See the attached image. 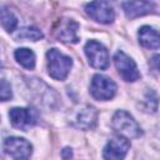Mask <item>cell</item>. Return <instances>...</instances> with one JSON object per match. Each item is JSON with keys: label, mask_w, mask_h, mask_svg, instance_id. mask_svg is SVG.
<instances>
[{"label": "cell", "mask_w": 160, "mask_h": 160, "mask_svg": "<svg viewBox=\"0 0 160 160\" xmlns=\"http://www.w3.org/2000/svg\"><path fill=\"white\" fill-rule=\"evenodd\" d=\"M139 42L145 49H159L160 48V32L150 26H142L139 29Z\"/></svg>", "instance_id": "cell-13"}, {"label": "cell", "mask_w": 160, "mask_h": 160, "mask_svg": "<svg viewBox=\"0 0 160 160\" xmlns=\"http://www.w3.org/2000/svg\"><path fill=\"white\" fill-rule=\"evenodd\" d=\"M61 156H62L64 159H69V158H71V156H72L71 149H69V148H65V149L62 150V154H61Z\"/></svg>", "instance_id": "cell-20"}, {"label": "cell", "mask_w": 160, "mask_h": 160, "mask_svg": "<svg viewBox=\"0 0 160 160\" xmlns=\"http://www.w3.org/2000/svg\"><path fill=\"white\" fill-rule=\"evenodd\" d=\"M112 128L126 138H139L142 131L134 118L124 110H119L112 116Z\"/></svg>", "instance_id": "cell-2"}, {"label": "cell", "mask_w": 160, "mask_h": 160, "mask_svg": "<svg viewBox=\"0 0 160 160\" xmlns=\"http://www.w3.org/2000/svg\"><path fill=\"white\" fill-rule=\"evenodd\" d=\"M116 92V84L104 75H95L90 84V94L96 100H110Z\"/></svg>", "instance_id": "cell-4"}, {"label": "cell", "mask_w": 160, "mask_h": 160, "mask_svg": "<svg viewBox=\"0 0 160 160\" xmlns=\"http://www.w3.org/2000/svg\"><path fill=\"white\" fill-rule=\"evenodd\" d=\"M85 12L100 24H110L114 21L115 14L112 8L105 0H92L85 5Z\"/></svg>", "instance_id": "cell-5"}, {"label": "cell", "mask_w": 160, "mask_h": 160, "mask_svg": "<svg viewBox=\"0 0 160 160\" xmlns=\"http://www.w3.org/2000/svg\"><path fill=\"white\" fill-rule=\"evenodd\" d=\"M124 12L129 19H135L155 10V4L149 0H130L122 5Z\"/></svg>", "instance_id": "cell-11"}, {"label": "cell", "mask_w": 160, "mask_h": 160, "mask_svg": "<svg viewBox=\"0 0 160 160\" xmlns=\"http://www.w3.org/2000/svg\"><path fill=\"white\" fill-rule=\"evenodd\" d=\"M149 65H150V68H151L152 70L160 72V55L152 56V58L150 59V61H149Z\"/></svg>", "instance_id": "cell-19"}, {"label": "cell", "mask_w": 160, "mask_h": 160, "mask_svg": "<svg viewBox=\"0 0 160 160\" xmlns=\"http://www.w3.org/2000/svg\"><path fill=\"white\" fill-rule=\"evenodd\" d=\"M1 25L8 32H12L18 26V19L6 6L1 9Z\"/></svg>", "instance_id": "cell-15"}, {"label": "cell", "mask_w": 160, "mask_h": 160, "mask_svg": "<svg viewBox=\"0 0 160 160\" xmlns=\"http://www.w3.org/2000/svg\"><path fill=\"white\" fill-rule=\"evenodd\" d=\"M129 149H130V141L128 140V138L120 134L115 135L108 141L106 146L104 148V158L114 159V160L122 159Z\"/></svg>", "instance_id": "cell-9"}, {"label": "cell", "mask_w": 160, "mask_h": 160, "mask_svg": "<svg viewBox=\"0 0 160 160\" xmlns=\"http://www.w3.org/2000/svg\"><path fill=\"white\" fill-rule=\"evenodd\" d=\"M151 102L155 104V105H158L159 101H158L156 94L150 89V90H148V92H146V95H145L144 104H142V108H144L145 111H148V112H154V111L156 110V108H155L154 105H151Z\"/></svg>", "instance_id": "cell-17"}, {"label": "cell", "mask_w": 160, "mask_h": 160, "mask_svg": "<svg viewBox=\"0 0 160 160\" xmlns=\"http://www.w3.org/2000/svg\"><path fill=\"white\" fill-rule=\"evenodd\" d=\"M16 39H20V40H31V41H38L40 39L44 38L42 32L38 29V28H34V26H28V28H22L19 30V32L15 35Z\"/></svg>", "instance_id": "cell-16"}, {"label": "cell", "mask_w": 160, "mask_h": 160, "mask_svg": "<svg viewBox=\"0 0 160 160\" xmlns=\"http://www.w3.org/2000/svg\"><path fill=\"white\" fill-rule=\"evenodd\" d=\"M96 121H98V111L91 106H82L75 116L76 126L84 130L92 129L96 125Z\"/></svg>", "instance_id": "cell-12"}, {"label": "cell", "mask_w": 160, "mask_h": 160, "mask_svg": "<svg viewBox=\"0 0 160 160\" xmlns=\"http://www.w3.org/2000/svg\"><path fill=\"white\" fill-rule=\"evenodd\" d=\"M10 121L12 126L20 130H28L30 126H34L38 120V115L32 109L28 108H14L9 112Z\"/></svg>", "instance_id": "cell-8"}, {"label": "cell", "mask_w": 160, "mask_h": 160, "mask_svg": "<svg viewBox=\"0 0 160 160\" xmlns=\"http://www.w3.org/2000/svg\"><path fill=\"white\" fill-rule=\"evenodd\" d=\"M12 96V92H11V88L10 85L6 82L5 79L1 80V85H0V98L2 101H6L9 99H11Z\"/></svg>", "instance_id": "cell-18"}, {"label": "cell", "mask_w": 160, "mask_h": 160, "mask_svg": "<svg viewBox=\"0 0 160 160\" xmlns=\"http://www.w3.org/2000/svg\"><path fill=\"white\" fill-rule=\"evenodd\" d=\"M14 56L16 59V61L24 66L25 69H34L35 66V54L32 50L28 49V48H20V49H16L15 52H14Z\"/></svg>", "instance_id": "cell-14"}, {"label": "cell", "mask_w": 160, "mask_h": 160, "mask_svg": "<svg viewBox=\"0 0 160 160\" xmlns=\"http://www.w3.org/2000/svg\"><path fill=\"white\" fill-rule=\"evenodd\" d=\"M114 62L118 72L125 81H136L140 78V72L136 68V64L131 58H129L125 52L118 51L114 56Z\"/></svg>", "instance_id": "cell-6"}, {"label": "cell", "mask_w": 160, "mask_h": 160, "mask_svg": "<svg viewBox=\"0 0 160 160\" xmlns=\"http://www.w3.org/2000/svg\"><path fill=\"white\" fill-rule=\"evenodd\" d=\"M78 29L79 24L72 19H62L58 22L54 30L55 38L62 42H78Z\"/></svg>", "instance_id": "cell-10"}, {"label": "cell", "mask_w": 160, "mask_h": 160, "mask_svg": "<svg viewBox=\"0 0 160 160\" xmlns=\"http://www.w3.org/2000/svg\"><path fill=\"white\" fill-rule=\"evenodd\" d=\"M4 151L12 159H28L32 152V146L22 138L11 136L4 140Z\"/></svg>", "instance_id": "cell-7"}, {"label": "cell", "mask_w": 160, "mask_h": 160, "mask_svg": "<svg viewBox=\"0 0 160 160\" xmlns=\"http://www.w3.org/2000/svg\"><path fill=\"white\" fill-rule=\"evenodd\" d=\"M46 59L49 75L55 80H64L72 66L71 58L64 55L56 49H50L46 52Z\"/></svg>", "instance_id": "cell-1"}, {"label": "cell", "mask_w": 160, "mask_h": 160, "mask_svg": "<svg viewBox=\"0 0 160 160\" xmlns=\"http://www.w3.org/2000/svg\"><path fill=\"white\" fill-rule=\"evenodd\" d=\"M85 54L88 56L89 64L100 70H105L109 66V52L106 48L96 40H90L85 44Z\"/></svg>", "instance_id": "cell-3"}]
</instances>
